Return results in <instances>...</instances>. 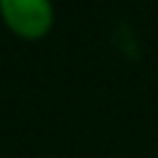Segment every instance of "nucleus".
Instances as JSON below:
<instances>
[{
    "label": "nucleus",
    "mask_w": 158,
    "mask_h": 158,
    "mask_svg": "<svg viewBox=\"0 0 158 158\" xmlns=\"http://www.w3.org/2000/svg\"><path fill=\"white\" fill-rule=\"evenodd\" d=\"M2 22L22 40H40L52 30V0H0Z\"/></svg>",
    "instance_id": "obj_1"
}]
</instances>
